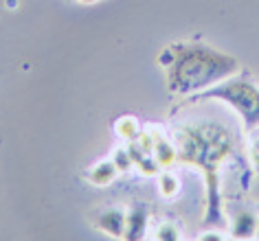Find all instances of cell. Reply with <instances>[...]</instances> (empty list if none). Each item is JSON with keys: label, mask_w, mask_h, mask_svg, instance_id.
<instances>
[{"label": "cell", "mask_w": 259, "mask_h": 241, "mask_svg": "<svg viewBox=\"0 0 259 241\" xmlns=\"http://www.w3.org/2000/svg\"><path fill=\"white\" fill-rule=\"evenodd\" d=\"M178 149V162L196 167L206 180V217L220 219V167L231 156L235 140L231 129L218 121L183 123L171 132Z\"/></svg>", "instance_id": "6da1fadb"}, {"label": "cell", "mask_w": 259, "mask_h": 241, "mask_svg": "<svg viewBox=\"0 0 259 241\" xmlns=\"http://www.w3.org/2000/svg\"><path fill=\"white\" fill-rule=\"evenodd\" d=\"M174 60L165 68L167 90L176 97H191L242 73V62L204 42H171Z\"/></svg>", "instance_id": "7a4b0ae2"}, {"label": "cell", "mask_w": 259, "mask_h": 241, "mask_svg": "<svg viewBox=\"0 0 259 241\" xmlns=\"http://www.w3.org/2000/svg\"><path fill=\"white\" fill-rule=\"evenodd\" d=\"M196 101H222L237 112L246 134L259 129V86L255 81L246 79V77L235 75L200 94L185 97V103Z\"/></svg>", "instance_id": "3957f363"}, {"label": "cell", "mask_w": 259, "mask_h": 241, "mask_svg": "<svg viewBox=\"0 0 259 241\" xmlns=\"http://www.w3.org/2000/svg\"><path fill=\"white\" fill-rule=\"evenodd\" d=\"M90 221L97 230L112 239L125 237V224H127V213L123 208H103V211L90 213Z\"/></svg>", "instance_id": "277c9868"}, {"label": "cell", "mask_w": 259, "mask_h": 241, "mask_svg": "<svg viewBox=\"0 0 259 241\" xmlns=\"http://www.w3.org/2000/svg\"><path fill=\"white\" fill-rule=\"evenodd\" d=\"M152 132V138H154V158L160 165V169H167L171 167L174 162H178V149H176V142H174L171 136L163 134V129L160 127H150Z\"/></svg>", "instance_id": "5b68a950"}, {"label": "cell", "mask_w": 259, "mask_h": 241, "mask_svg": "<svg viewBox=\"0 0 259 241\" xmlns=\"http://www.w3.org/2000/svg\"><path fill=\"white\" fill-rule=\"evenodd\" d=\"M147 221H150V213H147L145 204H134L127 211V224H125V237L127 241H137L143 239V234L147 230Z\"/></svg>", "instance_id": "8992f818"}, {"label": "cell", "mask_w": 259, "mask_h": 241, "mask_svg": "<svg viewBox=\"0 0 259 241\" xmlns=\"http://www.w3.org/2000/svg\"><path fill=\"white\" fill-rule=\"evenodd\" d=\"M116 175H119V169L114 167V162L101 160L86 173V178H88L90 184H95V186H110L116 180Z\"/></svg>", "instance_id": "52a82bcc"}, {"label": "cell", "mask_w": 259, "mask_h": 241, "mask_svg": "<svg viewBox=\"0 0 259 241\" xmlns=\"http://www.w3.org/2000/svg\"><path fill=\"white\" fill-rule=\"evenodd\" d=\"M257 224H259V217L257 215H252L248 211L239 213L235 219H233L231 224V234L237 239H248L252 234H257Z\"/></svg>", "instance_id": "ba28073f"}, {"label": "cell", "mask_w": 259, "mask_h": 241, "mask_svg": "<svg viewBox=\"0 0 259 241\" xmlns=\"http://www.w3.org/2000/svg\"><path fill=\"white\" fill-rule=\"evenodd\" d=\"M114 132H116V136H119L121 140L130 142V140H134L139 136L141 125H139L137 119H132V116H121V119L114 123Z\"/></svg>", "instance_id": "9c48e42d"}, {"label": "cell", "mask_w": 259, "mask_h": 241, "mask_svg": "<svg viewBox=\"0 0 259 241\" xmlns=\"http://www.w3.org/2000/svg\"><path fill=\"white\" fill-rule=\"evenodd\" d=\"M178 178L174 173L169 171H163V173H158V193L163 195L165 200H171L174 195L178 193Z\"/></svg>", "instance_id": "30bf717a"}, {"label": "cell", "mask_w": 259, "mask_h": 241, "mask_svg": "<svg viewBox=\"0 0 259 241\" xmlns=\"http://www.w3.org/2000/svg\"><path fill=\"white\" fill-rule=\"evenodd\" d=\"M112 162H114V167L119 169V173H127L130 169L134 167V160H132V154H130L127 145H125V147L114 149V154H112Z\"/></svg>", "instance_id": "8fae6325"}, {"label": "cell", "mask_w": 259, "mask_h": 241, "mask_svg": "<svg viewBox=\"0 0 259 241\" xmlns=\"http://www.w3.org/2000/svg\"><path fill=\"white\" fill-rule=\"evenodd\" d=\"M154 239H158V241H176V239H180V232H178V228L174 226L171 221H163V224L156 226Z\"/></svg>", "instance_id": "7c38bea8"}, {"label": "cell", "mask_w": 259, "mask_h": 241, "mask_svg": "<svg viewBox=\"0 0 259 241\" xmlns=\"http://www.w3.org/2000/svg\"><path fill=\"white\" fill-rule=\"evenodd\" d=\"M248 154H250V162L255 165L257 173H259V134H255L248 142Z\"/></svg>", "instance_id": "4fadbf2b"}, {"label": "cell", "mask_w": 259, "mask_h": 241, "mask_svg": "<svg viewBox=\"0 0 259 241\" xmlns=\"http://www.w3.org/2000/svg\"><path fill=\"white\" fill-rule=\"evenodd\" d=\"M224 237L222 234H218V232H204V234H200V241H222Z\"/></svg>", "instance_id": "5bb4252c"}, {"label": "cell", "mask_w": 259, "mask_h": 241, "mask_svg": "<svg viewBox=\"0 0 259 241\" xmlns=\"http://www.w3.org/2000/svg\"><path fill=\"white\" fill-rule=\"evenodd\" d=\"M77 3H79V5H97L99 0H77Z\"/></svg>", "instance_id": "9a60e30c"}]
</instances>
